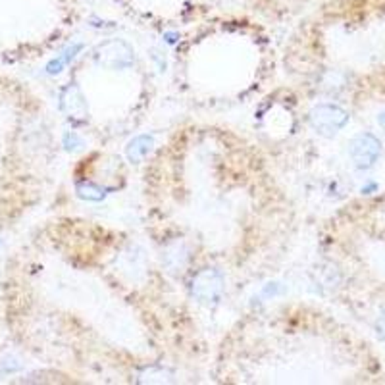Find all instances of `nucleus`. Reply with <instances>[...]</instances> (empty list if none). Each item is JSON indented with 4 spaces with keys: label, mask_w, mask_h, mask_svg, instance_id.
I'll return each mask as SVG.
<instances>
[{
    "label": "nucleus",
    "mask_w": 385,
    "mask_h": 385,
    "mask_svg": "<svg viewBox=\"0 0 385 385\" xmlns=\"http://www.w3.org/2000/svg\"><path fill=\"white\" fill-rule=\"evenodd\" d=\"M192 297L202 305H218L224 295V275L218 270H204L192 278L191 283Z\"/></svg>",
    "instance_id": "nucleus-2"
},
{
    "label": "nucleus",
    "mask_w": 385,
    "mask_h": 385,
    "mask_svg": "<svg viewBox=\"0 0 385 385\" xmlns=\"http://www.w3.org/2000/svg\"><path fill=\"white\" fill-rule=\"evenodd\" d=\"M77 191V197L87 202H100L106 197L105 187H98V185L91 183V181H83V183H77L75 187Z\"/></svg>",
    "instance_id": "nucleus-8"
},
{
    "label": "nucleus",
    "mask_w": 385,
    "mask_h": 385,
    "mask_svg": "<svg viewBox=\"0 0 385 385\" xmlns=\"http://www.w3.org/2000/svg\"><path fill=\"white\" fill-rule=\"evenodd\" d=\"M64 146L66 151H77V149H81L83 146V139H81L75 131H66L64 133Z\"/></svg>",
    "instance_id": "nucleus-9"
},
{
    "label": "nucleus",
    "mask_w": 385,
    "mask_h": 385,
    "mask_svg": "<svg viewBox=\"0 0 385 385\" xmlns=\"http://www.w3.org/2000/svg\"><path fill=\"white\" fill-rule=\"evenodd\" d=\"M93 56H95L96 64L105 66L108 70H128L135 62L133 48L129 47L126 40L120 39L100 43L95 48Z\"/></svg>",
    "instance_id": "nucleus-1"
},
{
    "label": "nucleus",
    "mask_w": 385,
    "mask_h": 385,
    "mask_svg": "<svg viewBox=\"0 0 385 385\" xmlns=\"http://www.w3.org/2000/svg\"><path fill=\"white\" fill-rule=\"evenodd\" d=\"M153 149H154L153 135H149V133L135 135L128 144H126V156H128L129 162L139 164V162H143L149 154L153 153Z\"/></svg>",
    "instance_id": "nucleus-6"
},
{
    "label": "nucleus",
    "mask_w": 385,
    "mask_h": 385,
    "mask_svg": "<svg viewBox=\"0 0 385 385\" xmlns=\"http://www.w3.org/2000/svg\"><path fill=\"white\" fill-rule=\"evenodd\" d=\"M166 37H168V43H176V39H174L176 35L174 33H166Z\"/></svg>",
    "instance_id": "nucleus-10"
},
{
    "label": "nucleus",
    "mask_w": 385,
    "mask_h": 385,
    "mask_svg": "<svg viewBox=\"0 0 385 385\" xmlns=\"http://www.w3.org/2000/svg\"><path fill=\"white\" fill-rule=\"evenodd\" d=\"M347 114L343 110H339L337 106L331 105H320L310 112V123L312 128L322 133V135H331L335 133L337 129H341L345 126Z\"/></svg>",
    "instance_id": "nucleus-3"
},
{
    "label": "nucleus",
    "mask_w": 385,
    "mask_h": 385,
    "mask_svg": "<svg viewBox=\"0 0 385 385\" xmlns=\"http://www.w3.org/2000/svg\"><path fill=\"white\" fill-rule=\"evenodd\" d=\"M0 247H2V243H0Z\"/></svg>",
    "instance_id": "nucleus-11"
},
{
    "label": "nucleus",
    "mask_w": 385,
    "mask_h": 385,
    "mask_svg": "<svg viewBox=\"0 0 385 385\" xmlns=\"http://www.w3.org/2000/svg\"><path fill=\"white\" fill-rule=\"evenodd\" d=\"M351 153H353L354 162L361 166V168H366L370 164H374L377 156V143L374 137H358L356 141L353 143V149H351Z\"/></svg>",
    "instance_id": "nucleus-5"
},
{
    "label": "nucleus",
    "mask_w": 385,
    "mask_h": 385,
    "mask_svg": "<svg viewBox=\"0 0 385 385\" xmlns=\"http://www.w3.org/2000/svg\"><path fill=\"white\" fill-rule=\"evenodd\" d=\"M81 50H83V43H80V40H77V43H72L70 47L64 48V50H62L56 58H52L47 64V68H45L48 75H58V73L64 72L66 68L75 60V56L80 54Z\"/></svg>",
    "instance_id": "nucleus-7"
},
{
    "label": "nucleus",
    "mask_w": 385,
    "mask_h": 385,
    "mask_svg": "<svg viewBox=\"0 0 385 385\" xmlns=\"http://www.w3.org/2000/svg\"><path fill=\"white\" fill-rule=\"evenodd\" d=\"M60 110L73 121H85L87 120V100L81 93L77 85H68V87L60 93Z\"/></svg>",
    "instance_id": "nucleus-4"
}]
</instances>
